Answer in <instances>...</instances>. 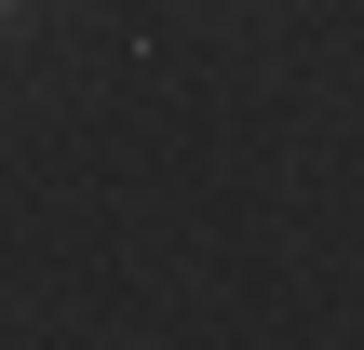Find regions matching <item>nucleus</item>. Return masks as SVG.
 Instances as JSON below:
<instances>
[{
  "instance_id": "f257e3e1",
  "label": "nucleus",
  "mask_w": 364,
  "mask_h": 350,
  "mask_svg": "<svg viewBox=\"0 0 364 350\" xmlns=\"http://www.w3.org/2000/svg\"><path fill=\"white\" fill-rule=\"evenodd\" d=\"M0 13H14V0H0Z\"/></svg>"
}]
</instances>
